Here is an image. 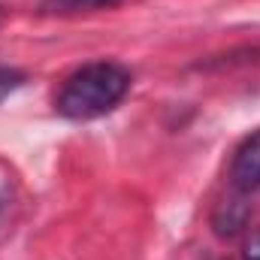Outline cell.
Wrapping results in <instances>:
<instances>
[{
  "label": "cell",
  "instance_id": "cell-1",
  "mask_svg": "<svg viewBox=\"0 0 260 260\" xmlns=\"http://www.w3.org/2000/svg\"><path fill=\"white\" fill-rule=\"evenodd\" d=\"M130 85L133 76L127 67L115 61H91L64 79L55 97V109L70 121H94L127 97Z\"/></svg>",
  "mask_w": 260,
  "mask_h": 260
},
{
  "label": "cell",
  "instance_id": "cell-2",
  "mask_svg": "<svg viewBox=\"0 0 260 260\" xmlns=\"http://www.w3.org/2000/svg\"><path fill=\"white\" fill-rule=\"evenodd\" d=\"M230 185L239 194H248V191L260 188V130L245 136L242 145L236 148L233 164H230Z\"/></svg>",
  "mask_w": 260,
  "mask_h": 260
},
{
  "label": "cell",
  "instance_id": "cell-3",
  "mask_svg": "<svg viewBox=\"0 0 260 260\" xmlns=\"http://www.w3.org/2000/svg\"><path fill=\"white\" fill-rule=\"evenodd\" d=\"M245 221H248V209H245V203L239 197L218 203V209L212 215V227H215L218 236H236L245 227Z\"/></svg>",
  "mask_w": 260,
  "mask_h": 260
},
{
  "label": "cell",
  "instance_id": "cell-4",
  "mask_svg": "<svg viewBox=\"0 0 260 260\" xmlns=\"http://www.w3.org/2000/svg\"><path fill=\"white\" fill-rule=\"evenodd\" d=\"M121 0H43V12L49 15H79V12H97L112 9Z\"/></svg>",
  "mask_w": 260,
  "mask_h": 260
},
{
  "label": "cell",
  "instance_id": "cell-5",
  "mask_svg": "<svg viewBox=\"0 0 260 260\" xmlns=\"http://www.w3.org/2000/svg\"><path fill=\"white\" fill-rule=\"evenodd\" d=\"M21 82H24V76H21L18 70H6V67H0V103H3L15 88H21Z\"/></svg>",
  "mask_w": 260,
  "mask_h": 260
}]
</instances>
